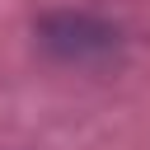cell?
<instances>
[{
  "mask_svg": "<svg viewBox=\"0 0 150 150\" xmlns=\"http://www.w3.org/2000/svg\"><path fill=\"white\" fill-rule=\"evenodd\" d=\"M112 33L84 14H61L47 23V47H56L61 56H84V52H108Z\"/></svg>",
  "mask_w": 150,
  "mask_h": 150,
  "instance_id": "cell-1",
  "label": "cell"
}]
</instances>
